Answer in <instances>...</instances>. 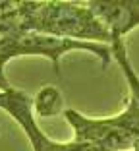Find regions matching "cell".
Masks as SVG:
<instances>
[{"label":"cell","mask_w":139,"mask_h":151,"mask_svg":"<svg viewBox=\"0 0 139 151\" xmlns=\"http://www.w3.org/2000/svg\"><path fill=\"white\" fill-rule=\"evenodd\" d=\"M19 25L25 33H39L56 39L110 45L112 37L93 16L87 4L77 2H18Z\"/></svg>","instance_id":"obj_1"},{"label":"cell","mask_w":139,"mask_h":151,"mask_svg":"<svg viewBox=\"0 0 139 151\" xmlns=\"http://www.w3.org/2000/svg\"><path fill=\"white\" fill-rule=\"evenodd\" d=\"M31 105L33 101L19 89L12 87L10 91H0V109L6 111L19 124L27 139L31 142L33 151H112L110 147L103 145V143H77V142L60 143L46 138L45 132L39 128V124L33 118Z\"/></svg>","instance_id":"obj_2"},{"label":"cell","mask_w":139,"mask_h":151,"mask_svg":"<svg viewBox=\"0 0 139 151\" xmlns=\"http://www.w3.org/2000/svg\"><path fill=\"white\" fill-rule=\"evenodd\" d=\"M85 4L112 39H124L139 27V0H89Z\"/></svg>","instance_id":"obj_3"},{"label":"cell","mask_w":139,"mask_h":151,"mask_svg":"<svg viewBox=\"0 0 139 151\" xmlns=\"http://www.w3.org/2000/svg\"><path fill=\"white\" fill-rule=\"evenodd\" d=\"M62 95L54 85H46L37 93V97L33 99V109L39 116L43 118H50V116L62 112Z\"/></svg>","instance_id":"obj_4"}]
</instances>
